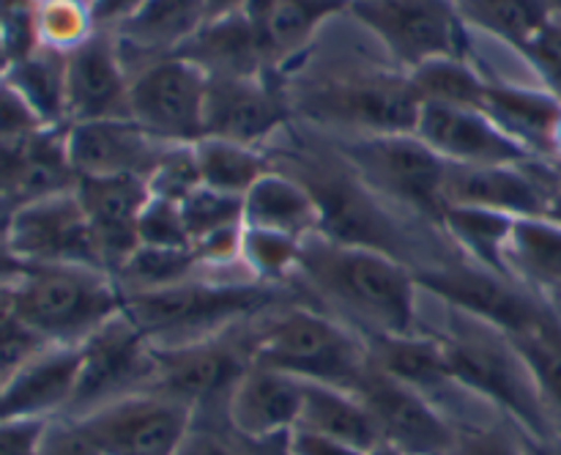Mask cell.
<instances>
[{
  "mask_svg": "<svg viewBox=\"0 0 561 455\" xmlns=\"http://www.w3.org/2000/svg\"><path fill=\"white\" fill-rule=\"evenodd\" d=\"M294 280L305 294L362 340L420 332V283L414 269L387 252L345 244L323 234L301 239Z\"/></svg>",
  "mask_w": 561,
  "mask_h": 455,
  "instance_id": "1",
  "label": "cell"
},
{
  "mask_svg": "<svg viewBox=\"0 0 561 455\" xmlns=\"http://www.w3.org/2000/svg\"><path fill=\"white\" fill-rule=\"evenodd\" d=\"M250 365L272 367L307 384H329L354 393L365 376L367 345L327 310L307 302H279L239 327Z\"/></svg>",
  "mask_w": 561,
  "mask_h": 455,
  "instance_id": "2",
  "label": "cell"
},
{
  "mask_svg": "<svg viewBox=\"0 0 561 455\" xmlns=\"http://www.w3.org/2000/svg\"><path fill=\"white\" fill-rule=\"evenodd\" d=\"M438 305L447 310V327L425 334L438 340L455 382L493 409L504 411L529 433L531 442L548 444L559 439L557 417L548 409L535 373L526 365L515 340L480 318L466 316L444 302Z\"/></svg>",
  "mask_w": 561,
  "mask_h": 455,
  "instance_id": "3",
  "label": "cell"
},
{
  "mask_svg": "<svg viewBox=\"0 0 561 455\" xmlns=\"http://www.w3.org/2000/svg\"><path fill=\"white\" fill-rule=\"evenodd\" d=\"M203 269L181 283L153 291H126L124 316L153 345H175L211 338L255 312L285 302V288L257 277H222Z\"/></svg>",
  "mask_w": 561,
  "mask_h": 455,
  "instance_id": "4",
  "label": "cell"
},
{
  "mask_svg": "<svg viewBox=\"0 0 561 455\" xmlns=\"http://www.w3.org/2000/svg\"><path fill=\"white\" fill-rule=\"evenodd\" d=\"M9 302L44 343L80 345L124 310V291L104 269L27 266Z\"/></svg>",
  "mask_w": 561,
  "mask_h": 455,
  "instance_id": "5",
  "label": "cell"
},
{
  "mask_svg": "<svg viewBox=\"0 0 561 455\" xmlns=\"http://www.w3.org/2000/svg\"><path fill=\"white\" fill-rule=\"evenodd\" d=\"M340 153L356 179L387 206L405 208L414 217L442 228V217L447 212L444 203L447 162L414 132L351 137L340 146Z\"/></svg>",
  "mask_w": 561,
  "mask_h": 455,
  "instance_id": "6",
  "label": "cell"
},
{
  "mask_svg": "<svg viewBox=\"0 0 561 455\" xmlns=\"http://www.w3.org/2000/svg\"><path fill=\"white\" fill-rule=\"evenodd\" d=\"M153 378V345L124 310L80 343V376L66 417L80 420L135 393Z\"/></svg>",
  "mask_w": 561,
  "mask_h": 455,
  "instance_id": "7",
  "label": "cell"
},
{
  "mask_svg": "<svg viewBox=\"0 0 561 455\" xmlns=\"http://www.w3.org/2000/svg\"><path fill=\"white\" fill-rule=\"evenodd\" d=\"M414 277L425 294L502 329L510 338L531 332L551 316V310L537 302L524 285L480 263H436L414 272Z\"/></svg>",
  "mask_w": 561,
  "mask_h": 455,
  "instance_id": "8",
  "label": "cell"
},
{
  "mask_svg": "<svg viewBox=\"0 0 561 455\" xmlns=\"http://www.w3.org/2000/svg\"><path fill=\"white\" fill-rule=\"evenodd\" d=\"M208 75L181 55H168L129 82V118L170 146L206 137Z\"/></svg>",
  "mask_w": 561,
  "mask_h": 455,
  "instance_id": "9",
  "label": "cell"
},
{
  "mask_svg": "<svg viewBox=\"0 0 561 455\" xmlns=\"http://www.w3.org/2000/svg\"><path fill=\"white\" fill-rule=\"evenodd\" d=\"M244 323V321H241ZM203 340L175 345H153V378L146 393L186 406L201 414L203 406L225 403L236 378L247 371L239 327Z\"/></svg>",
  "mask_w": 561,
  "mask_h": 455,
  "instance_id": "10",
  "label": "cell"
},
{
  "mask_svg": "<svg viewBox=\"0 0 561 455\" xmlns=\"http://www.w3.org/2000/svg\"><path fill=\"white\" fill-rule=\"evenodd\" d=\"M3 236L9 250L25 266L104 269L96 239L75 190L16 208L5 217Z\"/></svg>",
  "mask_w": 561,
  "mask_h": 455,
  "instance_id": "11",
  "label": "cell"
},
{
  "mask_svg": "<svg viewBox=\"0 0 561 455\" xmlns=\"http://www.w3.org/2000/svg\"><path fill=\"white\" fill-rule=\"evenodd\" d=\"M351 11L409 69L463 49V20L447 0H362L351 3Z\"/></svg>",
  "mask_w": 561,
  "mask_h": 455,
  "instance_id": "12",
  "label": "cell"
},
{
  "mask_svg": "<svg viewBox=\"0 0 561 455\" xmlns=\"http://www.w3.org/2000/svg\"><path fill=\"white\" fill-rule=\"evenodd\" d=\"M195 417L162 395L135 393L77 422L102 455H175Z\"/></svg>",
  "mask_w": 561,
  "mask_h": 455,
  "instance_id": "13",
  "label": "cell"
},
{
  "mask_svg": "<svg viewBox=\"0 0 561 455\" xmlns=\"http://www.w3.org/2000/svg\"><path fill=\"white\" fill-rule=\"evenodd\" d=\"M307 113L329 124L354 126L362 135L414 132L422 99L411 77L362 75L318 88L305 102Z\"/></svg>",
  "mask_w": 561,
  "mask_h": 455,
  "instance_id": "14",
  "label": "cell"
},
{
  "mask_svg": "<svg viewBox=\"0 0 561 455\" xmlns=\"http://www.w3.org/2000/svg\"><path fill=\"white\" fill-rule=\"evenodd\" d=\"M354 393L370 411L381 442L394 444L405 455H444L449 450L453 425L420 389L367 365Z\"/></svg>",
  "mask_w": 561,
  "mask_h": 455,
  "instance_id": "15",
  "label": "cell"
},
{
  "mask_svg": "<svg viewBox=\"0 0 561 455\" xmlns=\"http://www.w3.org/2000/svg\"><path fill=\"white\" fill-rule=\"evenodd\" d=\"M66 157L77 179L137 175L151 179L170 153V143L157 140L131 118H99L69 124L64 132Z\"/></svg>",
  "mask_w": 561,
  "mask_h": 455,
  "instance_id": "16",
  "label": "cell"
},
{
  "mask_svg": "<svg viewBox=\"0 0 561 455\" xmlns=\"http://www.w3.org/2000/svg\"><path fill=\"white\" fill-rule=\"evenodd\" d=\"M305 382L272 367L247 365L222 403L230 433L244 444L272 447L299 425Z\"/></svg>",
  "mask_w": 561,
  "mask_h": 455,
  "instance_id": "17",
  "label": "cell"
},
{
  "mask_svg": "<svg viewBox=\"0 0 561 455\" xmlns=\"http://www.w3.org/2000/svg\"><path fill=\"white\" fill-rule=\"evenodd\" d=\"M414 135L447 164H524L531 159L515 137L482 110L422 102Z\"/></svg>",
  "mask_w": 561,
  "mask_h": 455,
  "instance_id": "18",
  "label": "cell"
},
{
  "mask_svg": "<svg viewBox=\"0 0 561 455\" xmlns=\"http://www.w3.org/2000/svg\"><path fill=\"white\" fill-rule=\"evenodd\" d=\"M99 118H129V80L107 31L66 53V126Z\"/></svg>",
  "mask_w": 561,
  "mask_h": 455,
  "instance_id": "19",
  "label": "cell"
},
{
  "mask_svg": "<svg viewBox=\"0 0 561 455\" xmlns=\"http://www.w3.org/2000/svg\"><path fill=\"white\" fill-rule=\"evenodd\" d=\"M75 192L93 230L104 269L115 277L140 247V214L151 197V184L137 175H107L77 179Z\"/></svg>",
  "mask_w": 561,
  "mask_h": 455,
  "instance_id": "20",
  "label": "cell"
},
{
  "mask_svg": "<svg viewBox=\"0 0 561 455\" xmlns=\"http://www.w3.org/2000/svg\"><path fill=\"white\" fill-rule=\"evenodd\" d=\"M288 118L283 93L268 86L261 75L252 77H208L206 86V137L257 143L279 129Z\"/></svg>",
  "mask_w": 561,
  "mask_h": 455,
  "instance_id": "21",
  "label": "cell"
},
{
  "mask_svg": "<svg viewBox=\"0 0 561 455\" xmlns=\"http://www.w3.org/2000/svg\"><path fill=\"white\" fill-rule=\"evenodd\" d=\"M80 376V345H44L5 378L0 420L49 422L66 417Z\"/></svg>",
  "mask_w": 561,
  "mask_h": 455,
  "instance_id": "22",
  "label": "cell"
},
{
  "mask_svg": "<svg viewBox=\"0 0 561 455\" xmlns=\"http://www.w3.org/2000/svg\"><path fill=\"white\" fill-rule=\"evenodd\" d=\"M524 164H447L444 203L449 206L488 208L507 217H546L548 195L542 181Z\"/></svg>",
  "mask_w": 561,
  "mask_h": 455,
  "instance_id": "23",
  "label": "cell"
},
{
  "mask_svg": "<svg viewBox=\"0 0 561 455\" xmlns=\"http://www.w3.org/2000/svg\"><path fill=\"white\" fill-rule=\"evenodd\" d=\"M504 266L515 283L524 285L561 321V219H515Z\"/></svg>",
  "mask_w": 561,
  "mask_h": 455,
  "instance_id": "24",
  "label": "cell"
},
{
  "mask_svg": "<svg viewBox=\"0 0 561 455\" xmlns=\"http://www.w3.org/2000/svg\"><path fill=\"white\" fill-rule=\"evenodd\" d=\"M175 55L197 64L208 77L261 75L263 60H268L261 38L241 11L206 20V25Z\"/></svg>",
  "mask_w": 561,
  "mask_h": 455,
  "instance_id": "25",
  "label": "cell"
},
{
  "mask_svg": "<svg viewBox=\"0 0 561 455\" xmlns=\"http://www.w3.org/2000/svg\"><path fill=\"white\" fill-rule=\"evenodd\" d=\"M244 228L274 230L301 241L321 230V212L299 179L268 170L244 195Z\"/></svg>",
  "mask_w": 561,
  "mask_h": 455,
  "instance_id": "26",
  "label": "cell"
},
{
  "mask_svg": "<svg viewBox=\"0 0 561 455\" xmlns=\"http://www.w3.org/2000/svg\"><path fill=\"white\" fill-rule=\"evenodd\" d=\"M482 113L491 115L526 151L561 143V102L548 93L488 82Z\"/></svg>",
  "mask_w": 561,
  "mask_h": 455,
  "instance_id": "27",
  "label": "cell"
},
{
  "mask_svg": "<svg viewBox=\"0 0 561 455\" xmlns=\"http://www.w3.org/2000/svg\"><path fill=\"white\" fill-rule=\"evenodd\" d=\"M296 428L351 444L356 450H370L373 444L381 442L370 411L356 398V393L329 387V384L305 382V403H301Z\"/></svg>",
  "mask_w": 561,
  "mask_h": 455,
  "instance_id": "28",
  "label": "cell"
},
{
  "mask_svg": "<svg viewBox=\"0 0 561 455\" xmlns=\"http://www.w3.org/2000/svg\"><path fill=\"white\" fill-rule=\"evenodd\" d=\"M206 20V0H146L118 33L137 49L175 55Z\"/></svg>",
  "mask_w": 561,
  "mask_h": 455,
  "instance_id": "29",
  "label": "cell"
},
{
  "mask_svg": "<svg viewBox=\"0 0 561 455\" xmlns=\"http://www.w3.org/2000/svg\"><path fill=\"white\" fill-rule=\"evenodd\" d=\"M5 86L47 126H66V53L36 47L27 58L9 66Z\"/></svg>",
  "mask_w": 561,
  "mask_h": 455,
  "instance_id": "30",
  "label": "cell"
},
{
  "mask_svg": "<svg viewBox=\"0 0 561 455\" xmlns=\"http://www.w3.org/2000/svg\"><path fill=\"white\" fill-rule=\"evenodd\" d=\"M192 153H195L201 184L217 192H228V195L244 197L252 184L272 170L257 148L219 140V137H201L192 146Z\"/></svg>",
  "mask_w": 561,
  "mask_h": 455,
  "instance_id": "31",
  "label": "cell"
},
{
  "mask_svg": "<svg viewBox=\"0 0 561 455\" xmlns=\"http://www.w3.org/2000/svg\"><path fill=\"white\" fill-rule=\"evenodd\" d=\"M513 225L515 217H507V214L469 206H449L442 217V230L453 236L455 244L463 247L466 255L474 258V263L499 274H507L504 252H507Z\"/></svg>",
  "mask_w": 561,
  "mask_h": 455,
  "instance_id": "32",
  "label": "cell"
},
{
  "mask_svg": "<svg viewBox=\"0 0 561 455\" xmlns=\"http://www.w3.org/2000/svg\"><path fill=\"white\" fill-rule=\"evenodd\" d=\"M455 11L463 22L518 49H524L551 16L542 0H455Z\"/></svg>",
  "mask_w": 561,
  "mask_h": 455,
  "instance_id": "33",
  "label": "cell"
},
{
  "mask_svg": "<svg viewBox=\"0 0 561 455\" xmlns=\"http://www.w3.org/2000/svg\"><path fill=\"white\" fill-rule=\"evenodd\" d=\"M351 9L348 0H274L272 14L263 27V49L268 60L294 55L310 42L323 20Z\"/></svg>",
  "mask_w": 561,
  "mask_h": 455,
  "instance_id": "34",
  "label": "cell"
},
{
  "mask_svg": "<svg viewBox=\"0 0 561 455\" xmlns=\"http://www.w3.org/2000/svg\"><path fill=\"white\" fill-rule=\"evenodd\" d=\"M409 77L422 102L427 104L471 110H482V104H485L488 82L460 55L427 60V64L411 69Z\"/></svg>",
  "mask_w": 561,
  "mask_h": 455,
  "instance_id": "35",
  "label": "cell"
},
{
  "mask_svg": "<svg viewBox=\"0 0 561 455\" xmlns=\"http://www.w3.org/2000/svg\"><path fill=\"white\" fill-rule=\"evenodd\" d=\"M203 263L192 247H148L140 244L129 261L115 272L121 291H153L181 283L203 272Z\"/></svg>",
  "mask_w": 561,
  "mask_h": 455,
  "instance_id": "36",
  "label": "cell"
},
{
  "mask_svg": "<svg viewBox=\"0 0 561 455\" xmlns=\"http://www.w3.org/2000/svg\"><path fill=\"white\" fill-rule=\"evenodd\" d=\"M453 442L444 455H535L531 436L510 417H449Z\"/></svg>",
  "mask_w": 561,
  "mask_h": 455,
  "instance_id": "37",
  "label": "cell"
},
{
  "mask_svg": "<svg viewBox=\"0 0 561 455\" xmlns=\"http://www.w3.org/2000/svg\"><path fill=\"white\" fill-rule=\"evenodd\" d=\"M301 241L274 230L244 228L241 234V266L263 283L283 285L294 280Z\"/></svg>",
  "mask_w": 561,
  "mask_h": 455,
  "instance_id": "38",
  "label": "cell"
},
{
  "mask_svg": "<svg viewBox=\"0 0 561 455\" xmlns=\"http://www.w3.org/2000/svg\"><path fill=\"white\" fill-rule=\"evenodd\" d=\"M42 338L22 321L9 302V288H0V382L20 371L33 354L44 349Z\"/></svg>",
  "mask_w": 561,
  "mask_h": 455,
  "instance_id": "39",
  "label": "cell"
},
{
  "mask_svg": "<svg viewBox=\"0 0 561 455\" xmlns=\"http://www.w3.org/2000/svg\"><path fill=\"white\" fill-rule=\"evenodd\" d=\"M38 3L42 0H0V44L11 64L38 47Z\"/></svg>",
  "mask_w": 561,
  "mask_h": 455,
  "instance_id": "40",
  "label": "cell"
},
{
  "mask_svg": "<svg viewBox=\"0 0 561 455\" xmlns=\"http://www.w3.org/2000/svg\"><path fill=\"white\" fill-rule=\"evenodd\" d=\"M140 244L175 247V250L179 247H192L179 201H170V197L153 195L151 192L140 214Z\"/></svg>",
  "mask_w": 561,
  "mask_h": 455,
  "instance_id": "41",
  "label": "cell"
},
{
  "mask_svg": "<svg viewBox=\"0 0 561 455\" xmlns=\"http://www.w3.org/2000/svg\"><path fill=\"white\" fill-rule=\"evenodd\" d=\"M520 53L529 58V64L535 66L553 88L561 91V16H548V22L540 27V33H537Z\"/></svg>",
  "mask_w": 561,
  "mask_h": 455,
  "instance_id": "42",
  "label": "cell"
},
{
  "mask_svg": "<svg viewBox=\"0 0 561 455\" xmlns=\"http://www.w3.org/2000/svg\"><path fill=\"white\" fill-rule=\"evenodd\" d=\"M38 455H102L96 444L88 439L82 425L71 417H58L47 422Z\"/></svg>",
  "mask_w": 561,
  "mask_h": 455,
  "instance_id": "43",
  "label": "cell"
},
{
  "mask_svg": "<svg viewBox=\"0 0 561 455\" xmlns=\"http://www.w3.org/2000/svg\"><path fill=\"white\" fill-rule=\"evenodd\" d=\"M47 422L0 420V455H38Z\"/></svg>",
  "mask_w": 561,
  "mask_h": 455,
  "instance_id": "44",
  "label": "cell"
},
{
  "mask_svg": "<svg viewBox=\"0 0 561 455\" xmlns=\"http://www.w3.org/2000/svg\"><path fill=\"white\" fill-rule=\"evenodd\" d=\"M283 453L285 455H365L367 450H356L351 447V444L334 442V439L318 436V433L294 428V431L285 436Z\"/></svg>",
  "mask_w": 561,
  "mask_h": 455,
  "instance_id": "45",
  "label": "cell"
},
{
  "mask_svg": "<svg viewBox=\"0 0 561 455\" xmlns=\"http://www.w3.org/2000/svg\"><path fill=\"white\" fill-rule=\"evenodd\" d=\"M175 455H239V450H236L233 439L214 431V428L197 425L195 420V425L186 433L184 444H181Z\"/></svg>",
  "mask_w": 561,
  "mask_h": 455,
  "instance_id": "46",
  "label": "cell"
},
{
  "mask_svg": "<svg viewBox=\"0 0 561 455\" xmlns=\"http://www.w3.org/2000/svg\"><path fill=\"white\" fill-rule=\"evenodd\" d=\"M142 3H146V0H93V27H96V31H107V27H115V31H118Z\"/></svg>",
  "mask_w": 561,
  "mask_h": 455,
  "instance_id": "47",
  "label": "cell"
},
{
  "mask_svg": "<svg viewBox=\"0 0 561 455\" xmlns=\"http://www.w3.org/2000/svg\"><path fill=\"white\" fill-rule=\"evenodd\" d=\"M3 219H0V288H9V285H14L16 280L25 274V263L20 261V258L14 255V252L9 250V244H5V236H3Z\"/></svg>",
  "mask_w": 561,
  "mask_h": 455,
  "instance_id": "48",
  "label": "cell"
},
{
  "mask_svg": "<svg viewBox=\"0 0 561 455\" xmlns=\"http://www.w3.org/2000/svg\"><path fill=\"white\" fill-rule=\"evenodd\" d=\"M247 0H206L208 20H219V16L236 14V11L244 9Z\"/></svg>",
  "mask_w": 561,
  "mask_h": 455,
  "instance_id": "49",
  "label": "cell"
},
{
  "mask_svg": "<svg viewBox=\"0 0 561 455\" xmlns=\"http://www.w3.org/2000/svg\"><path fill=\"white\" fill-rule=\"evenodd\" d=\"M365 455H405V453H403V450L394 447V444H389V442H378V444H373V447L367 450Z\"/></svg>",
  "mask_w": 561,
  "mask_h": 455,
  "instance_id": "50",
  "label": "cell"
},
{
  "mask_svg": "<svg viewBox=\"0 0 561 455\" xmlns=\"http://www.w3.org/2000/svg\"><path fill=\"white\" fill-rule=\"evenodd\" d=\"M9 66H11V60H9V55H5L3 44H0V82H3L5 75H9Z\"/></svg>",
  "mask_w": 561,
  "mask_h": 455,
  "instance_id": "51",
  "label": "cell"
},
{
  "mask_svg": "<svg viewBox=\"0 0 561 455\" xmlns=\"http://www.w3.org/2000/svg\"><path fill=\"white\" fill-rule=\"evenodd\" d=\"M348 3H362V0H348Z\"/></svg>",
  "mask_w": 561,
  "mask_h": 455,
  "instance_id": "52",
  "label": "cell"
},
{
  "mask_svg": "<svg viewBox=\"0 0 561 455\" xmlns=\"http://www.w3.org/2000/svg\"><path fill=\"white\" fill-rule=\"evenodd\" d=\"M0 389H3V382H0Z\"/></svg>",
  "mask_w": 561,
  "mask_h": 455,
  "instance_id": "53",
  "label": "cell"
}]
</instances>
